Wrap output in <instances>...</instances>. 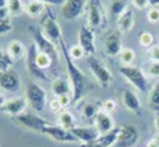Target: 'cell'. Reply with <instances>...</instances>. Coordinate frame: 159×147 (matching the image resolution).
Returning a JSON list of instances; mask_svg holds the SVG:
<instances>
[{"instance_id":"obj_1","label":"cell","mask_w":159,"mask_h":147,"mask_svg":"<svg viewBox=\"0 0 159 147\" xmlns=\"http://www.w3.org/2000/svg\"><path fill=\"white\" fill-rule=\"evenodd\" d=\"M61 50H62L64 61H65V68L66 74H68V79L71 81L72 85V99L73 102H79L83 97V94L87 90V79L86 75L78 68V65L75 64V61L71 59L68 53V49L65 47V45H61Z\"/></svg>"},{"instance_id":"obj_2","label":"cell","mask_w":159,"mask_h":147,"mask_svg":"<svg viewBox=\"0 0 159 147\" xmlns=\"http://www.w3.org/2000/svg\"><path fill=\"white\" fill-rule=\"evenodd\" d=\"M119 74L129 82L130 85H133L134 89L140 92H148V76L144 69H141L140 67L136 65H122L119 67Z\"/></svg>"},{"instance_id":"obj_3","label":"cell","mask_w":159,"mask_h":147,"mask_svg":"<svg viewBox=\"0 0 159 147\" xmlns=\"http://www.w3.org/2000/svg\"><path fill=\"white\" fill-rule=\"evenodd\" d=\"M25 97L28 100L30 108L36 112H42L46 108L47 103V93L43 88L36 82H29L25 89Z\"/></svg>"},{"instance_id":"obj_4","label":"cell","mask_w":159,"mask_h":147,"mask_svg":"<svg viewBox=\"0 0 159 147\" xmlns=\"http://www.w3.org/2000/svg\"><path fill=\"white\" fill-rule=\"evenodd\" d=\"M87 64H89V68H90L91 74H93V76L100 83V86L107 88L112 83V81H114V75H112L111 69H109L104 63H101L96 56H89L87 57Z\"/></svg>"},{"instance_id":"obj_5","label":"cell","mask_w":159,"mask_h":147,"mask_svg":"<svg viewBox=\"0 0 159 147\" xmlns=\"http://www.w3.org/2000/svg\"><path fill=\"white\" fill-rule=\"evenodd\" d=\"M42 33L44 35V38L47 40H50L51 43H54L56 46H61L64 43L62 39V31H61L60 24L57 22L56 17L51 14H48L46 17V20L42 24Z\"/></svg>"},{"instance_id":"obj_6","label":"cell","mask_w":159,"mask_h":147,"mask_svg":"<svg viewBox=\"0 0 159 147\" xmlns=\"http://www.w3.org/2000/svg\"><path fill=\"white\" fill-rule=\"evenodd\" d=\"M30 32L33 35V39H35V45L38 47L39 51H43V53H47L48 56L53 57L54 61H60V51H58V47L54 43H51L50 40L44 38V35L42 33L40 28H36V26H32L30 28Z\"/></svg>"},{"instance_id":"obj_7","label":"cell","mask_w":159,"mask_h":147,"mask_svg":"<svg viewBox=\"0 0 159 147\" xmlns=\"http://www.w3.org/2000/svg\"><path fill=\"white\" fill-rule=\"evenodd\" d=\"M14 119L18 122L20 125H22L24 128L29 130H35V132H43V129L47 125H50V122L46 118L40 117L38 114H33V112H24V114L14 117Z\"/></svg>"},{"instance_id":"obj_8","label":"cell","mask_w":159,"mask_h":147,"mask_svg":"<svg viewBox=\"0 0 159 147\" xmlns=\"http://www.w3.org/2000/svg\"><path fill=\"white\" fill-rule=\"evenodd\" d=\"M42 133L46 135V136H48L50 139L56 140V142H58V143H79L78 139L73 136V133L71 132V130L62 128L61 125L50 124L44 128Z\"/></svg>"},{"instance_id":"obj_9","label":"cell","mask_w":159,"mask_h":147,"mask_svg":"<svg viewBox=\"0 0 159 147\" xmlns=\"http://www.w3.org/2000/svg\"><path fill=\"white\" fill-rule=\"evenodd\" d=\"M78 45L86 51L87 56H94L96 53V35L93 28L89 25H82L78 33Z\"/></svg>"},{"instance_id":"obj_10","label":"cell","mask_w":159,"mask_h":147,"mask_svg":"<svg viewBox=\"0 0 159 147\" xmlns=\"http://www.w3.org/2000/svg\"><path fill=\"white\" fill-rule=\"evenodd\" d=\"M86 14H87V25L90 28L94 29L101 26L104 20V10L100 0H87Z\"/></svg>"},{"instance_id":"obj_11","label":"cell","mask_w":159,"mask_h":147,"mask_svg":"<svg viewBox=\"0 0 159 147\" xmlns=\"http://www.w3.org/2000/svg\"><path fill=\"white\" fill-rule=\"evenodd\" d=\"M87 6V0H65L61 7V14L65 20L72 21L82 15Z\"/></svg>"},{"instance_id":"obj_12","label":"cell","mask_w":159,"mask_h":147,"mask_svg":"<svg viewBox=\"0 0 159 147\" xmlns=\"http://www.w3.org/2000/svg\"><path fill=\"white\" fill-rule=\"evenodd\" d=\"M123 49L122 45V36L119 31H109L104 38V51L107 56L115 57L119 56V53Z\"/></svg>"},{"instance_id":"obj_13","label":"cell","mask_w":159,"mask_h":147,"mask_svg":"<svg viewBox=\"0 0 159 147\" xmlns=\"http://www.w3.org/2000/svg\"><path fill=\"white\" fill-rule=\"evenodd\" d=\"M119 128H120V132H119L118 142H116L115 146H118V147H133L137 142H139V130L136 129V126L123 124Z\"/></svg>"},{"instance_id":"obj_14","label":"cell","mask_w":159,"mask_h":147,"mask_svg":"<svg viewBox=\"0 0 159 147\" xmlns=\"http://www.w3.org/2000/svg\"><path fill=\"white\" fill-rule=\"evenodd\" d=\"M29 104H28L26 97L20 96V97H14V99L7 100V102L4 103V106L0 107V108H2V111L4 112V114L11 115V117H18V115L25 112Z\"/></svg>"},{"instance_id":"obj_15","label":"cell","mask_w":159,"mask_h":147,"mask_svg":"<svg viewBox=\"0 0 159 147\" xmlns=\"http://www.w3.org/2000/svg\"><path fill=\"white\" fill-rule=\"evenodd\" d=\"M21 86V79L13 69L0 72V88L4 89L6 92H17Z\"/></svg>"},{"instance_id":"obj_16","label":"cell","mask_w":159,"mask_h":147,"mask_svg":"<svg viewBox=\"0 0 159 147\" xmlns=\"http://www.w3.org/2000/svg\"><path fill=\"white\" fill-rule=\"evenodd\" d=\"M93 122H94V126H96V129L98 130L100 135H105V133L111 132V130H114L116 128L112 115L108 114V112H105V111H102V110L96 115V118L93 119Z\"/></svg>"},{"instance_id":"obj_17","label":"cell","mask_w":159,"mask_h":147,"mask_svg":"<svg viewBox=\"0 0 159 147\" xmlns=\"http://www.w3.org/2000/svg\"><path fill=\"white\" fill-rule=\"evenodd\" d=\"M122 103L130 112L136 115H141V102L133 89H125L122 93Z\"/></svg>"},{"instance_id":"obj_18","label":"cell","mask_w":159,"mask_h":147,"mask_svg":"<svg viewBox=\"0 0 159 147\" xmlns=\"http://www.w3.org/2000/svg\"><path fill=\"white\" fill-rule=\"evenodd\" d=\"M71 132L78 139L79 143H91L94 140H97V137L100 136L98 130L96 129L94 125L93 126H78L76 125Z\"/></svg>"},{"instance_id":"obj_19","label":"cell","mask_w":159,"mask_h":147,"mask_svg":"<svg viewBox=\"0 0 159 147\" xmlns=\"http://www.w3.org/2000/svg\"><path fill=\"white\" fill-rule=\"evenodd\" d=\"M134 22H136V15H134L133 8L129 7L116 20V26L120 33H129L134 28Z\"/></svg>"},{"instance_id":"obj_20","label":"cell","mask_w":159,"mask_h":147,"mask_svg":"<svg viewBox=\"0 0 159 147\" xmlns=\"http://www.w3.org/2000/svg\"><path fill=\"white\" fill-rule=\"evenodd\" d=\"M119 132H120V128H115L114 130L105 133V135H100L97 137V140L91 142V145L96 147H112L116 145L119 137Z\"/></svg>"},{"instance_id":"obj_21","label":"cell","mask_w":159,"mask_h":147,"mask_svg":"<svg viewBox=\"0 0 159 147\" xmlns=\"http://www.w3.org/2000/svg\"><path fill=\"white\" fill-rule=\"evenodd\" d=\"M51 92L56 97L72 94V85L68 78H58L51 83Z\"/></svg>"},{"instance_id":"obj_22","label":"cell","mask_w":159,"mask_h":147,"mask_svg":"<svg viewBox=\"0 0 159 147\" xmlns=\"http://www.w3.org/2000/svg\"><path fill=\"white\" fill-rule=\"evenodd\" d=\"M7 51H8L10 57L14 61L26 59V53H28V51H26V49H25V46H24V43H22V42H20V40H17V39H13V40L8 43Z\"/></svg>"},{"instance_id":"obj_23","label":"cell","mask_w":159,"mask_h":147,"mask_svg":"<svg viewBox=\"0 0 159 147\" xmlns=\"http://www.w3.org/2000/svg\"><path fill=\"white\" fill-rule=\"evenodd\" d=\"M46 11V4L42 2H38V0H32L28 4L25 6V13L26 15H29L30 18H38L40 17Z\"/></svg>"},{"instance_id":"obj_24","label":"cell","mask_w":159,"mask_h":147,"mask_svg":"<svg viewBox=\"0 0 159 147\" xmlns=\"http://www.w3.org/2000/svg\"><path fill=\"white\" fill-rule=\"evenodd\" d=\"M127 8H129V3H127V0H112L111 4H109V14L118 20V18L120 17Z\"/></svg>"},{"instance_id":"obj_25","label":"cell","mask_w":159,"mask_h":147,"mask_svg":"<svg viewBox=\"0 0 159 147\" xmlns=\"http://www.w3.org/2000/svg\"><path fill=\"white\" fill-rule=\"evenodd\" d=\"M100 111H101V103L89 102L84 103V106L82 107V115L86 119H94Z\"/></svg>"},{"instance_id":"obj_26","label":"cell","mask_w":159,"mask_h":147,"mask_svg":"<svg viewBox=\"0 0 159 147\" xmlns=\"http://www.w3.org/2000/svg\"><path fill=\"white\" fill-rule=\"evenodd\" d=\"M58 124H60L62 128H65V129L72 130L73 128L76 126V119L73 117L72 112L64 110V111H61L60 114H58Z\"/></svg>"},{"instance_id":"obj_27","label":"cell","mask_w":159,"mask_h":147,"mask_svg":"<svg viewBox=\"0 0 159 147\" xmlns=\"http://www.w3.org/2000/svg\"><path fill=\"white\" fill-rule=\"evenodd\" d=\"M148 107L152 111L159 112V81L148 92Z\"/></svg>"},{"instance_id":"obj_28","label":"cell","mask_w":159,"mask_h":147,"mask_svg":"<svg viewBox=\"0 0 159 147\" xmlns=\"http://www.w3.org/2000/svg\"><path fill=\"white\" fill-rule=\"evenodd\" d=\"M119 60L122 65H133V63L136 61V51L130 47H123L119 53Z\"/></svg>"},{"instance_id":"obj_29","label":"cell","mask_w":159,"mask_h":147,"mask_svg":"<svg viewBox=\"0 0 159 147\" xmlns=\"http://www.w3.org/2000/svg\"><path fill=\"white\" fill-rule=\"evenodd\" d=\"M154 42H155V38L152 35V32H149V31H143L139 35V43L141 47L151 49L154 46Z\"/></svg>"},{"instance_id":"obj_30","label":"cell","mask_w":159,"mask_h":147,"mask_svg":"<svg viewBox=\"0 0 159 147\" xmlns=\"http://www.w3.org/2000/svg\"><path fill=\"white\" fill-rule=\"evenodd\" d=\"M13 59L10 57L8 51H4L2 47H0V72L3 71H8L13 67Z\"/></svg>"},{"instance_id":"obj_31","label":"cell","mask_w":159,"mask_h":147,"mask_svg":"<svg viewBox=\"0 0 159 147\" xmlns=\"http://www.w3.org/2000/svg\"><path fill=\"white\" fill-rule=\"evenodd\" d=\"M7 8L10 11V14H21L25 11V6H24L22 0H8L7 3Z\"/></svg>"},{"instance_id":"obj_32","label":"cell","mask_w":159,"mask_h":147,"mask_svg":"<svg viewBox=\"0 0 159 147\" xmlns=\"http://www.w3.org/2000/svg\"><path fill=\"white\" fill-rule=\"evenodd\" d=\"M145 74L148 78H159V63L149 61L145 65Z\"/></svg>"},{"instance_id":"obj_33","label":"cell","mask_w":159,"mask_h":147,"mask_svg":"<svg viewBox=\"0 0 159 147\" xmlns=\"http://www.w3.org/2000/svg\"><path fill=\"white\" fill-rule=\"evenodd\" d=\"M68 53H69V56H71V59H72L73 61H76V60H82L84 56H86V51H84L79 45L72 46V47L68 50Z\"/></svg>"},{"instance_id":"obj_34","label":"cell","mask_w":159,"mask_h":147,"mask_svg":"<svg viewBox=\"0 0 159 147\" xmlns=\"http://www.w3.org/2000/svg\"><path fill=\"white\" fill-rule=\"evenodd\" d=\"M116 107H118V104L114 99H105L101 102V110L105 112H108V114H112V112L116 110Z\"/></svg>"},{"instance_id":"obj_35","label":"cell","mask_w":159,"mask_h":147,"mask_svg":"<svg viewBox=\"0 0 159 147\" xmlns=\"http://www.w3.org/2000/svg\"><path fill=\"white\" fill-rule=\"evenodd\" d=\"M13 21L10 18H6V20L0 21V36H4L7 33H10L13 31Z\"/></svg>"},{"instance_id":"obj_36","label":"cell","mask_w":159,"mask_h":147,"mask_svg":"<svg viewBox=\"0 0 159 147\" xmlns=\"http://www.w3.org/2000/svg\"><path fill=\"white\" fill-rule=\"evenodd\" d=\"M147 20L151 24H159V7H149L147 11Z\"/></svg>"},{"instance_id":"obj_37","label":"cell","mask_w":159,"mask_h":147,"mask_svg":"<svg viewBox=\"0 0 159 147\" xmlns=\"http://www.w3.org/2000/svg\"><path fill=\"white\" fill-rule=\"evenodd\" d=\"M131 6L136 10H147L149 6L148 0H131Z\"/></svg>"},{"instance_id":"obj_38","label":"cell","mask_w":159,"mask_h":147,"mask_svg":"<svg viewBox=\"0 0 159 147\" xmlns=\"http://www.w3.org/2000/svg\"><path fill=\"white\" fill-rule=\"evenodd\" d=\"M149 60L155 61V63H159V45H154L151 49H149Z\"/></svg>"},{"instance_id":"obj_39","label":"cell","mask_w":159,"mask_h":147,"mask_svg":"<svg viewBox=\"0 0 159 147\" xmlns=\"http://www.w3.org/2000/svg\"><path fill=\"white\" fill-rule=\"evenodd\" d=\"M58 100H60V104H61V107H62V110L66 108V107H68L69 104L73 102L72 94H65V96H61V97H58Z\"/></svg>"},{"instance_id":"obj_40","label":"cell","mask_w":159,"mask_h":147,"mask_svg":"<svg viewBox=\"0 0 159 147\" xmlns=\"http://www.w3.org/2000/svg\"><path fill=\"white\" fill-rule=\"evenodd\" d=\"M50 110H51L53 112H58V114H60V112L62 111V107H61L58 97H54V99L50 102Z\"/></svg>"},{"instance_id":"obj_41","label":"cell","mask_w":159,"mask_h":147,"mask_svg":"<svg viewBox=\"0 0 159 147\" xmlns=\"http://www.w3.org/2000/svg\"><path fill=\"white\" fill-rule=\"evenodd\" d=\"M147 147H159V133L152 136L151 139L147 142Z\"/></svg>"},{"instance_id":"obj_42","label":"cell","mask_w":159,"mask_h":147,"mask_svg":"<svg viewBox=\"0 0 159 147\" xmlns=\"http://www.w3.org/2000/svg\"><path fill=\"white\" fill-rule=\"evenodd\" d=\"M8 15H10V11H8V8H7V7L0 8V21L6 20V18H10Z\"/></svg>"},{"instance_id":"obj_43","label":"cell","mask_w":159,"mask_h":147,"mask_svg":"<svg viewBox=\"0 0 159 147\" xmlns=\"http://www.w3.org/2000/svg\"><path fill=\"white\" fill-rule=\"evenodd\" d=\"M38 2H42V3H47V4H54V6H60V4H64V0H38Z\"/></svg>"},{"instance_id":"obj_44","label":"cell","mask_w":159,"mask_h":147,"mask_svg":"<svg viewBox=\"0 0 159 147\" xmlns=\"http://www.w3.org/2000/svg\"><path fill=\"white\" fill-rule=\"evenodd\" d=\"M154 124H155V128H157V130H158V133H159V112H157V114H155Z\"/></svg>"},{"instance_id":"obj_45","label":"cell","mask_w":159,"mask_h":147,"mask_svg":"<svg viewBox=\"0 0 159 147\" xmlns=\"http://www.w3.org/2000/svg\"><path fill=\"white\" fill-rule=\"evenodd\" d=\"M151 7H159V0H148Z\"/></svg>"},{"instance_id":"obj_46","label":"cell","mask_w":159,"mask_h":147,"mask_svg":"<svg viewBox=\"0 0 159 147\" xmlns=\"http://www.w3.org/2000/svg\"><path fill=\"white\" fill-rule=\"evenodd\" d=\"M6 102H7V100H6V97L3 96L2 93H0V107H3V106H4V103H6Z\"/></svg>"},{"instance_id":"obj_47","label":"cell","mask_w":159,"mask_h":147,"mask_svg":"<svg viewBox=\"0 0 159 147\" xmlns=\"http://www.w3.org/2000/svg\"><path fill=\"white\" fill-rule=\"evenodd\" d=\"M7 3H8V0H0V8L7 7Z\"/></svg>"},{"instance_id":"obj_48","label":"cell","mask_w":159,"mask_h":147,"mask_svg":"<svg viewBox=\"0 0 159 147\" xmlns=\"http://www.w3.org/2000/svg\"><path fill=\"white\" fill-rule=\"evenodd\" d=\"M79 147H96V146H93L91 143H82Z\"/></svg>"}]
</instances>
